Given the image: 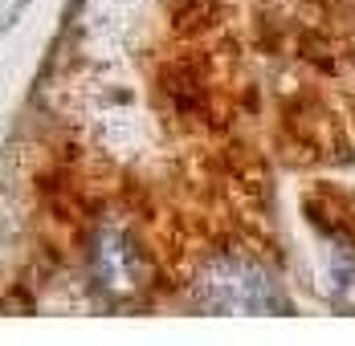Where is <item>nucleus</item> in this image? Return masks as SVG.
I'll return each instance as SVG.
<instances>
[{
  "mask_svg": "<svg viewBox=\"0 0 355 346\" xmlns=\"http://www.w3.org/2000/svg\"><path fill=\"white\" fill-rule=\"evenodd\" d=\"M196 310L200 313H290L278 281L253 257H216L196 277Z\"/></svg>",
  "mask_w": 355,
  "mask_h": 346,
  "instance_id": "nucleus-1",
  "label": "nucleus"
},
{
  "mask_svg": "<svg viewBox=\"0 0 355 346\" xmlns=\"http://www.w3.org/2000/svg\"><path fill=\"white\" fill-rule=\"evenodd\" d=\"M98 269L107 277V285L114 293H131L135 285V257H131V244L123 233H107L103 248H98Z\"/></svg>",
  "mask_w": 355,
  "mask_h": 346,
  "instance_id": "nucleus-2",
  "label": "nucleus"
}]
</instances>
